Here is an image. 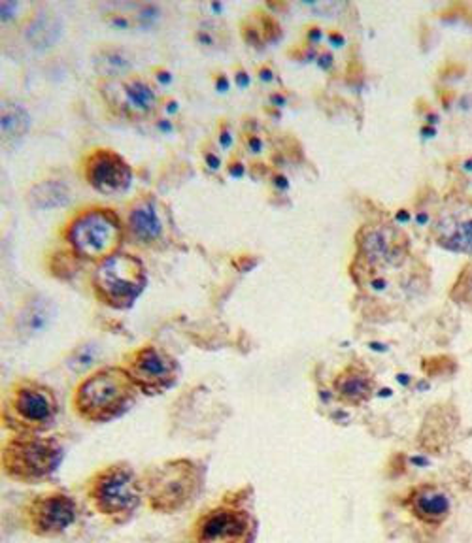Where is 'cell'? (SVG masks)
<instances>
[{"mask_svg": "<svg viewBox=\"0 0 472 543\" xmlns=\"http://www.w3.org/2000/svg\"><path fill=\"white\" fill-rule=\"evenodd\" d=\"M87 499L100 515L121 521L139 507L142 485L125 464H114L99 470L87 483Z\"/></svg>", "mask_w": 472, "mask_h": 543, "instance_id": "7", "label": "cell"}, {"mask_svg": "<svg viewBox=\"0 0 472 543\" xmlns=\"http://www.w3.org/2000/svg\"><path fill=\"white\" fill-rule=\"evenodd\" d=\"M421 134H425V136H428V134H429V136H433V134H435V131H433V129H428V127H425V129L421 131Z\"/></svg>", "mask_w": 472, "mask_h": 543, "instance_id": "50", "label": "cell"}, {"mask_svg": "<svg viewBox=\"0 0 472 543\" xmlns=\"http://www.w3.org/2000/svg\"><path fill=\"white\" fill-rule=\"evenodd\" d=\"M257 76H259V80H261L263 84H270L272 80H274V70L270 68V67H267V65H263V67H259V70H257Z\"/></svg>", "mask_w": 472, "mask_h": 543, "instance_id": "41", "label": "cell"}, {"mask_svg": "<svg viewBox=\"0 0 472 543\" xmlns=\"http://www.w3.org/2000/svg\"><path fill=\"white\" fill-rule=\"evenodd\" d=\"M244 146H246L248 153L252 155H259L263 151V138L259 134H253V132H248L246 136H244Z\"/></svg>", "mask_w": 472, "mask_h": 543, "instance_id": "29", "label": "cell"}, {"mask_svg": "<svg viewBox=\"0 0 472 543\" xmlns=\"http://www.w3.org/2000/svg\"><path fill=\"white\" fill-rule=\"evenodd\" d=\"M208 6H210V10H212V12L218 13V15H220V13L223 12V8H225V6H223V3H210Z\"/></svg>", "mask_w": 472, "mask_h": 543, "instance_id": "48", "label": "cell"}, {"mask_svg": "<svg viewBox=\"0 0 472 543\" xmlns=\"http://www.w3.org/2000/svg\"><path fill=\"white\" fill-rule=\"evenodd\" d=\"M253 521L248 511L223 504L208 509L195 521L191 543H250Z\"/></svg>", "mask_w": 472, "mask_h": 543, "instance_id": "10", "label": "cell"}, {"mask_svg": "<svg viewBox=\"0 0 472 543\" xmlns=\"http://www.w3.org/2000/svg\"><path fill=\"white\" fill-rule=\"evenodd\" d=\"M406 504L416 519L431 526L443 524L450 517L452 511L448 492L435 483L418 485L410 492Z\"/></svg>", "mask_w": 472, "mask_h": 543, "instance_id": "14", "label": "cell"}, {"mask_svg": "<svg viewBox=\"0 0 472 543\" xmlns=\"http://www.w3.org/2000/svg\"><path fill=\"white\" fill-rule=\"evenodd\" d=\"M332 63H334V59L329 52H324V53L317 55V67L322 70H329L332 67Z\"/></svg>", "mask_w": 472, "mask_h": 543, "instance_id": "40", "label": "cell"}, {"mask_svg": "<svg viewBox=\"0 0 472 543\" xmlns=\"http://www.w3.org/2000/svg\"><path fill=\"white\" fill-rule=\"evenodd\" d=\"M233 80H235V84H236L238 89H246V87H250V84H252V77H250L248 70H246V68H242V67H236V68H235V72H233Z\"/></svg>", "mask_w": 472, "mask_h": 543, "instance_id": "36", "label": "cell"}, {"mask_svg": "<svg viewBox=\"0 0 472 543\" xmlns=\"http://www.w3.org/2000/svg\"><path fill=\"white\" fill-rule=\"evenodd\" d=\"M465 170H472V161H467V163H465Z\"/></svg>", "mask_w": 472, "mask_h": 543, "instance_id": "52", "label": "cell"}, {"mask_svg": "<svg viewBox=\"0 0 472 543\" xmlns=\"http://www.w3.org/2000/svg\"><path fill=\"white\" fill-rule=\"evenodd\" d=\"M414 221H416L418 227H425V225L429 223V213H428V212H418V213L414 215Z\"/></svg>", "mask_w": 472, "mask_h": 543, "instance_id": "45", "label": "cell"}, {"mask_svg": "<svg viewBox=\"0 0 472 543\" xmlns=\"http://www.w3.org/2000/svg\"><path fill=\"white\" fill-rule=\"evenodd\" d=\"M65 449L55 438L18 434L3 445V470L8 477L33 483L53 474L63 462Z\"/></svg>", "mask_w": 472, "mask_h": 543, "instance_id": "6", "label": "cell"}, {"mask_svg": "<svg viewBox=\"0 0 472 543\" xmlns=\"http://www.w3.org/2000/svg\"><path fill=\"white\" fill-rule=\"evenodd\" d=\"M193 40L199 48L206 53H218L223 52L229 45V30L227 25L218 20H204L195 28Z\"/></svg>", "mask_w": 472, "mask_h": 543, "instance_id": "23", "label": "cell"}, {"mask_svg": "<svg viewBox=\"0 0 472 543\" xmlns=\"http://www.w3.org/2000/svg\"><path fill=\"white\" fill-rule=\"evenodd\" d=\"M125 370L136 389L148 396L163 395L176 385L180 366L171 353L163 347L146 344L125 355Z\"/></svg>", "mask_w": 472, "mask_h": 543, "instance_id": "8", "label": "cell"}, {"mask_svg": "<svg viewBox=\"0 0 472 543\" xmlns=\"http://www.w3.org/2000/svg\"><path fill=\"white\" fill-rule=\"evenodd\" d=\"M214 87H216V91L220 92V95H225V92H229L231 91L229 76H227L225 72H218L216 77H214Z\"/></svg>", "mask_w": 472, "mask_h": 543, "instance_id": "37", "label": "cell"}, {"mask_svg": "<svg viewBox=\"0 0 472 543\" xmlns=\"http://www.w3.org/2000/svg\"><path fill=\"white\" fill-rule=\"evenodd\" d=\"M104 21L108 23L112 28L117 30H129V28H136V21L134 15L124 10H112V12H104Z\"/></svg>", "mask_w": 472, "mask_h": 543, "instance_id": "26", "label": "cell"}, {"mask_svg": "<svg viewBox=\"0 0 472 543\" xmlns=\"http://www.w3.org/2000/svg\"><path fill=\"white\" fill-rule=\"evenodd\" d=\"M329 44L332 45V48H342V45L346 44V38L342 33H339V30H331L329 33Z\"/></svg>", "mask_w": 472, "mask_h": 543, "instance_id": "42", "label": "cell"}, {"mask_svg": "<svg viewBox=\"0 0 472 543\" xmlns=\"http://www.w3.org/2000/svg\"><path fill=\"white\" fill-rule=\"evenodd\" d=\"M74 519L76 502L60 491L38 494L25 506V523L36 536L52 538L65 532Z\"/></svg>", "mask_w": 472, "mask_h": 543, "instance_id": "12", "label": "cell"}, {"mask_svg": "<svg viewBox=\"0 0 472 543\" xmlns=\"http://www.w3.org/2000/svg\"><path fill=\"white\" fill-rule=\"evenodd\" d=\"M397 379H401V383H408V376H399Z\"/></svg>", "mask_w": 472, "mask_h": 543, "instance_id": "51", "label": "cell"}, {"mask_svg": "<svg viewBox=\"0 0 472 543\" xmlns=\"http://www.w3.org/2000/svg\"><path fill=\"white\" fill-rule=\"evenodd\" d=\"M371 287H372L374 291H386L388 282H386L384 277H374V279H371Z\"/></svg>", "mask_w": 472, "mask_h": 543, "instance_id": "46", "label": "cell"}, {"mask_svg": "<svg viewBox=\"0 0 472 543\" xmlns=\"http://www.w3.org/2000/svg\"><path fill=\"white\" fill-rule=\"evenodd\" d=\"M99 87L106 104L117 116L132 121L154 117L163 104L156 85L139 74H131L124 80H100Z\"/></svg>", "mask_w": 472, "mask_h": 543, "instance_id": "9", "label": "cell"}, {"mask_svg": "<svg viewBox=\"0 0 472 543\" xmlns=\"http://www.w3.org/2000/svg\"><path fill=\"white\" fill-rule=\"evenodd\" d=\"M307 40L310 42V44H319L324 40V30L319 28V27H310L308 30H307Z\"/></svg>", "mask_w": 472, "mask_h": 543, "instance_id": "39", "label": "cell"}, {"mask_svg": "<svg viewBox=\"0 0 472 543\" xmlns=\"http://www.w3.org/2000/svg\"><path fill=\"white\" fill-rule=\"evenodd\" d=\"M272 183L274 188H276L278 191H287L289 189V180L284 176V174H276L272 178Z\"/></svg>", "mask_w": 472, "mask_h": 543, "instance_id": "43", "label": "cell"}, {"mask_svg": "<svg viewBox=\"0 0 472 543\" xmlns=\"http://www.w3.org/2000/svg\"><path fill=\"white\" fill-rule=\"evenodd\" d=\"M20 10V3H15V0H3V4H0V13H3V21H12L15 18V13Z\"/></svg>", "mask_w": 472, "mask_h": 543, "instance_id": "34", "label": "cell"}, {"mask_svg": "<svg viewBox=\"0 0 472 543\" xmlns=\"http://www.w3.org/2000/svg\"><path fill=\"white\" fill-rule=\"evenodd\" d=\"M242 35H244V38H246L248 44L255 45V48H261V44H263V33H261V30L248 25V27L242 28Z\"/></svg>", "mask_w": 472, "mask_h": 543, "instance_id": "30", "label": "cell"}, {"mask_svg": "<svg viewBox=\"0 0 472 543\" xmlns=\"http://www.w3.org/2000/svg\"><path fill=\"white\" fill-rule=\"evenodd\" d=\"M332 387H334V393H337L344 402H348V404H356V406L364 404V402L372 396L376 389L372 376L361 366L344 368L337 376V379H334Z\"/></svg>", "mask_w": 472, "mask_h": 543, "instance_id": "18", "label": "cell"}, {"mask_svg": "<svg viewBox=\"0 0 472 543\" xmlns=\"http://www.w3.org/2000/svg\"><path fill=\"white\" fill-rule=\"evenodd\" d=\"M125 235L131 244L140 247H157L164 240V223L154 196L140 195L129 204Z\"/></svg>", "mask_w": 472, "mask_h": 543, "instance_id": "13", "label": "cell"}, {"mask_svg": "<svg viewBox=\"0 0 472 543\" xmlns=\"http://www.w3.org/2000/svg\"><path fill=\"white\" fill-rule=\"evenodd\" d=\"M371 347L374 351H386V346H382V344H371Z\"/></svg>", "mask_w": 472, "mask_h": 543, "instance_id": "49", "label": "cell"}, {"mask_svg": "<svg viewBox=\"0 0 472 543\" xmlns=\"http://www.w3.org/2000/svg\"><path fill=\"white\" fill-rule=\"evenodd\" d=\"M268 100L272 106H276V108H284L287 104V99L282 95V92H270Z\"/></svg>", "mask_w": 472, "mask_h": 543, "instance_id": "44", "label": "cell"}, {"mask_svg": "<svg viewBox=\"0 0 472 543\" xmlns=\"http://www.w3.org/2000/svg\"><path fill=\"white\" fill-rule=\"evenodd\" d=\"M65 240L76 257L100 262L119 252L125 240V225L112 208L85 206L68 220Z\"/></svg>", "mask_w": 472, "mask_h": 543, "instance_id": "2", "label": "cell"}, {"mask_svg": "<svg viewBox=\"0 0 472 543\" xmlns=\"http://www.w3.org/2000/svg\"><path fill=\"white\" fill-rule=\"evenodd\" d=\"M395 220H397L399 223H408L410 221V213L406 210H399L397 213H395Z\"/></svg>", "mask_w": 472, "mask_h": 543, "instance_id": "47", "label": "cell"}, {"mask_svg": "<svg viewBox=\"0 0 472 543\" xmlns=\"http://www.w3.org/2000/svg\"><path fill=\"white\" fill-rule=\"evenodd\" d=\"M134 10V21H136V28H151L159 20H161V6L156 3H140V4H132Z\"/></svg>", "mask_w": 472, "mask_h": 543, "instance_id": "25", "label": "cell"}, {"mask_svg": "<svg viewBox=\"0 0 472 543\" xmlns=\"http://www.w3.org/2000/svg\"><path fill=\"white\" fill-rule=\"evenodd\" d=\"M460 292H461V299L465 302H470L472 304V268L461 277V282L458 285Z\"/></svg>", "mask_w": 472, "mask_h": 543, "instance_id": "32", "label": "cell"}, {"mask_svg": "<svg viewBox=\"0 0 472 543\" xmlns=\"http://www.w3.org/2000/svg\"><path fill=\"white\" fill-rule=\"evenodd\" d=\"M359 247L364 259L374 265H388L397 260V245L393 244L389 230L386 228H364L359 238Z\"/></svg>", "mask_w": 472, "mask_h": 543, "instance_id": "22", "label": "cell"}, {"mask_svg": "<svg viewBox=\"0 0 472 543\" xmlns=\"http://www.w3.org/2000/svg\"><path fill=\"white\" fill-rule=\"evenodd\" d=\"M227 174L235 180H242L244 174H246V164H244L238 157L231 159L229 163H227Z\"/></svg>", "mask_w": 472, "mask_h": 543, "instance_id": "35", "label": "cell"}, {"mask_svg": "<svg viewBox=\"0 0 472 543\" xmlns=\"http://www.w3.org/2000/svg\"><path fill=\"white\" fill-rule=\"evenodd\" d=\"M436 240L444 250L455 253L472 252V215L448 212L436 223Z\"/></svg>", "mask_w": 472, "mask_h": 543, "instance_id": "17", "label": "cell"}, {"mask_svg": "<svg viewBox=\"0 0 472 543\" xmlns=\"http://www.w3.org/2000/svg\"><path fill=\"white\" fill-rule=\"evenodd\" d=\"M82 174L91 189L100 195H124L132 183V168L110 148L91 149L82 161Z\"/></svg>", "mask_w": 472, "mask_h": 543, "instance_id": "11", "label": "cell"}, {"mask_svg": "<svg viewBox=\"0 0 472 543\" xmlns=\"http://www.w3.org/2000/svg\"><path fill=\"white\" fill-rule=\"evenodd\" d=\"M161 110H163L164 116H169V117L174 119L178 116V112H180V102L176 99H172V97H166L163 100V104H161Z\"/></svg>", "mask_w": 472, "mask_h": 543, "instance_id": "38", "label": "cell"}, {"mask_svg": "<svg viewBox=\"0 0 472 543\" xmlns=\"http://www.w3.org/2000/svg\"><path fill=\"white\" fill-rule=\"evenodd\" d=\"M154 125L161 134H172L176 131V123L169 116H157L154 119Z\"/></svg>", "mask_w": 472, "mask_h": 543, "instance_id": "31", "label": "cell"}, {"mask_svg": "<svg viewBox=\"0 0 472 543\" xmlns=\"http://www.w3.org/2000/svg\"><path fill=\"white\" fill-rule=\"evenodd\" d=\"M65 23L60 15L52 10H36L23 21V38L36 52H45L63 36Z\"/></svg>", "mask_w": 472, "mask_h": 543, "instance_id": "16", "label": "cell"}, {"mask_svg": "<svg viewBox=\"0 0 472 543\" xmlns=\"http://www.w3.org/2000/svg\"><path fill=\"white\" fill-rule=\"evenodd\" d=\"M95 299L112 309H127L148 285L146 265L127 252H117L97 262L89 277Z\"/></svg>", "mask_w": 472, "mask_h": 543, "instance_id": "3", "label": "cell"}, {"mask_svg": "<svg viewBox=\"0 0 472 543\" xmlns=\"http://www.w3.org/2000/svg\"><path fill=\"white\" fill-rule=\"evenodd\" d=\"M93 67L100 76V80H124V77L131 76L132 57L121 45L106 44L95 50Z\"/></svg>", "mask_w": 472, "mask_h": 543, "instance_id": "20", "label": "cell"}, {"mask_svg": "<svg viewBox=\"0 0 472 543\" xmlns=\"http://www.w3.org/2000/svg\"><path fill=\"white\" fill-rule=\"evenodd\" d=\"M100 346L97 344V341H85V344L76 347L70 356H68V368L72 371H76V374H84V371H87L89 368H93L95 363L99 361L100 356Z\"/></svg>", "mask_w": 472, "mask_h": 543, "instance_id": "24", "label": "cell"}, {"mask_svg": "<svg viewBox=\"0 0 472 543\" xmlns=\"http://www.w3.org/2000/svg\"><path fill=\"white\" fill-rule=\"evenodd\" d=\"M218 144L223 151L231 149L233 144H235V132H233V127L229 125V121H221L220 127H218Z\"/></svg>", "mask_w": 472, "mask_h": 543, "instance_id": "27", "label": "cell"}, {"mask_svg": "<svg viewBox=\"0 0 472 543\" xmlns=\"http://www.w3.org/2000/svg\"><path fill=\"white\" fill-rule=\"evenodd\" d=\"M203 161H204V166L208 168V172H220L221 166H223V161H221L220 153L216 149L204 148L203 149Z\"/></svg>", "mask_w": 472, "mask_h": 543, "instance_id": "28", "label": "cell"}, {"mask_svg": "<svg viewBox=\"0 0 472 543\" xmlns=\"http://www.w3.org/2000/svg\"><path fill=\"white\" fill-rule=\"evenodd\" d=\"M57 317L55 302L45 297V294H33L20 307V312L13 317V331L20 338H35L44 331L50 329V324Z\"/></svg>", "mask_w": 472, "mask_h": 543, "instance_id": "15", "label": "cell"}, {"mask_svg": "<svg viewBox=\"0 0 472 543\" xmlns=\"http://www.w3.org/2000/svg\"><path fill=\"white\" fill-rule=\"evenodd\" d=\"M27 203L38 212L65 208L72 203V189L60 180H40L27 191Z\"/></svg>", "mask_w": 472, "mask_h": 543, "instance_id": "19", "label": "cell"}, {"mask_svg": "<svg viewBox=\"0 0 472 543\" xmlns=\"http://www.w3.org/2000/svg\"><path fill=\"white\" fill-rule=\"evenodd\" d=\"M139 393L124 366H102L76 387L72 408L89 423H110L136 404Z\"/></svg>", "mask_w": 472, "mask_h": 543, "instance_id": "1", "label": "cell"}, {"mask_svg": "<svg viewBox=\"0 0 472 543\" xmlns=\"http://www.w3.org/2000/svg\"><path fill=\"white\" fill-rule=\"evenodd\" d=\"M154 80L161 87H169L174 82V74L166 67H157V68H154Z\"/></svg>", "mask_w": 472, "mask_h": 543, "instance_id": "33", "label": "cell"}, {"mask_svg": "<svg viewBox=\"0 0 472 543\" xmlns=\"http://www.w3.org/2000/svg\"><path fill=\"white\" fill-rule=\"evenodd\" d=\"M201 470L191 460L176 459L149 470L144 494L149 507L159 514H176L188 507L201 491Z\"/></svg>", "mask_w": 472, "mask_h": 543, "instance_id": "5", "label": "cell"}, {"mask_svg": "<svg viewBox=\"0 0 472 543\" xmlns=\"http://www.w3.org/2000/svg\"><path fill=\"white\" fill-rule=\"evenodd\" d=\"M30 129V114L20 100L4 99L0 108V131H3L4 146L12 148L20 144Z\"/></svg>", "mask_w": 472, "mask_h": 543, "instance_id": "21", "label": "cell"}, {"mask_svg": "<svg viewBox=\"0 0 472 543\" xmlns=\"http://www.w3.org/2000/svg\"><path fill=\"white\" fill-rule=\"evenodd\" d=\"M59 402L50 387L35 379L15 381L3 402V421L18 434H38L55 425Z\"/></svg>", "mask_w": 472, "mask_h": 543, "instance_id": "4", "label": "cell"}]
</instances>
